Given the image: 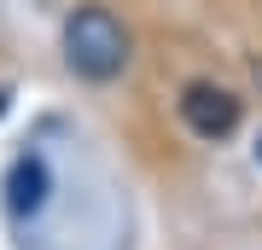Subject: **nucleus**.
I'll return each instance as SVG.
<instances>
[{"label":"nucleus","mask_w":262,"mask_h":250,"mask_svg":"<svg viewBox=\"0 0 262 250\" xmlns=\"http://www.w3.org/2000/svg\"><path fill=\"white\" fill-rule=\"evenodd\" d=\"M47 192H53V175H47V157H18L6 169V210L12 215H35L41 204H47Z\"/></svg>","instance_id":"nucleus-3"},{"label":"nucleus","mask_w":262,"mask_h":250,"mask_svg":"<svg viewBox=\"0 0 262 250\" xmlns=\"http://www.w3.org/2000/svg\"><path fill=\"white\" fill-rule=\"evenodd\" d=\"M64 58L76 76H88V82H111V76H122V64H128V29H122L105 6H82L70 12L64 24Z\"/></svg>","instance_id":"nucleus-1"},{"label":"nucleus","mask_w":262,"mask_h":250,"mask_svg":"<svg viewBox=\"0 0 262 250\" xmlns=\"http://www.w3.org/2000/svg\"><path fill=\"white\" fill-rule=\"evenodd\" d=\"M256 157H262V146H256Z\"/></svg>","instance_id":"nucleus-5"},{"label":"nucleus","mask_w":262,"mask_h":250,"mask_svg":"<svg viewBox=\"0 0 262 250\" xmlns=\"http://www.w3.org/2000/svg\"><path fill=\"white\" fill-rule=\"evenodd\" d=\"M0 111H6V93H0Z\"/></svg>","instance_id":"nucleus-4"},{"label":"nucleus","mask_w":262,"mask_h":250,"mask_svg":"<svg viewBox=\"0 0 262 250\" xmlns=\"http://www.w3.org/2000/svg\"><path fill=\"white\" fill-rule=\"evenodd\" d=\"M181 117H187L192 134L227 140V134L239 128V99H233L227 87H215V82H192L187 93H181Z\"/></svg>","instance_id":"nucleus-2"}]
</instances>
